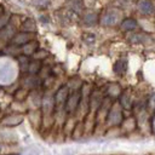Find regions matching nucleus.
I'll return each instance as SVG.
<instances>
[{
	"instance_id": "1",
	"label": "nucleus",
	"mask_w": 155,
	"mask_h": 155,
	"mask_svg": "<svg viewBox=\"0 0 155 155\" xmlns=\"http://www.w3.org/2000/svg\"><path fill=\"white\" fill-rule=\"evenodd\" d=\"M13 75V64L7 59L0 61V81H8Z\"/></svg>"
},
{
	"instance_id": "2",
	"label": "nucleus",
	"mask_w": 155,
	"mask_h": 155,
	"mask_svg": "<svg viewBox=\"0 0 155 155\" xmlns=\"http://www.w3.org/2000/svg\"><path fill=\"white\" fill-rule=\"evenodd\" d=\"M80 96H81V93L78 92V91H75V92H73L71 94L68 96V99H67V102H65V110H67L68 113H74V111L78 109L79 102H80V99H81Z\"/></svg>"
},
{
	"instance_id": "3",
	"label": "nucleus",
	"mask_w": 155,
	"mask_h": 155,
	"mask_svg": "<svg viewBox=\"0 0 155 155\" xmlns=\"http://www.w3.org/2000/svg\"><path fill=\"white\" fill-rule=\"evenodd\" d=\"M68 96H69V88H68V86L61 87V88L56 92V94H54V97H53L54 105L58 107V108L63 107V104H65V102H67V99H68Z\"/></svg>"
},
{
	"instance_id": "4",
	"label": "nucleus",
	"mask_w": 155,
	"mask_h": 155,
	"mask_svg": "<svg viewBox=\"0 0 155 155\" xmlns=\"http://www.w3.org/2000/svg\"><path fill=\"white\" fill-rule=\"evenodd\" d=\"M34 33H25V31H21V33H18V34H15V36L11 39V44L12 45H17V46H19V45H24V44H27V42H29V41H31V39L34 38Z\"/></svg>"
},
{
	"instance_id": "5",
	"label": "nucleus",
	"mask_w": 155,
	"mask_h": 155,
	"mask_svg": "<svg viewBox=\"0 0 155 155\" xmlns=\"http://www.w3.org/2000/svg\"><path fill=\"white\" fill-rule=\"evenodd\" d=\"M22 52L24 53V56H29V54H34L38 50H39V42L35 40H31L27 44H24L22 46Z\"/></svg>"
},
{
	"instance_id": "6",
	"label": "nucleus",
	"mask_w": 155,
	"mask_h": 155,
	"mask_svg": "<svg viewBox=\"0 0 155 155\" xmlns=\"http://www.w3.org/2000/svg\"><path fill=\"white\" fill-rule=\"evenodd\" d=\"M40 85V79L36 78L35 75H30V76H27L24 80H23V87L27 90V88H35V87H39Z\"/></svg>"
},
{
	"instance_id": "7",
	"label": "nucleus",
	"mask_w": 155,
	"mask_h": 155,
	"mask_svg": "<svg viewBox=\"0 0 155 155\" xmlns=\"http://www.w3.org/2000/svg\"><path fill=\"white\" fill-rule=\"evenodd\" d=\"M138 10L144 15H149L154 11V5L149 0H140L138 2Z\"/></svg>"
},
{
	"instance_id": "8",
	"label": "nucleus",
	"mask_w": 155,
	"mask_h": 155,
	"mask_svg": "<svg viewBox=\"0 0 155 155\" xmlns=\"http://www.w3.org/2000/svg\"><path fill=\"white\" fill-rule=\"evenodd\" d=\"M15 27L13 25H10V24H6L1 30H0V39L1 40H10L15 36Z\"/></svg>"
},
{
	"instance_id": "9",
	"label": "nucleus",
	"mask_w": 155,
	"mask_h": 155,
	"mask_svg": "<svg viewBox=\"0 0 155 155\" xmlns=\"http://www.w3.org/2000/svg\"><path fill=\"white\" fill-rule=\"evenodd\" d=\"M117 18H119V15L115 11H108L105 13V16L103 17V24H105V25H114L117 22Z\"/></svg>"
},
{
	"instance_id": "10",
	"label": "nucleus",
	"mask_w": 155,
	"mask_h": 155,
	"mask_svg": "<svg viewBox=\"0 0 155 155\" xmlns=\"http://www.w3.org/2000/svg\"><path fill=\"white\" fill-rule=\"evenodd\" d=\"M17 61H18V67H19V71L22 73H28V68H29V58L27 56H18L17 57Z\"/></svg>"
},
{
	"instance_id": "11",
	"label": "nucleus",
	"mask_w": 155,
	"mask_h": 155,
	"mask_svg": "<svg viewBox=\"0 0 155 155\" xmlns=\"http://www.w3.org/2000/svg\"><path fill=\"white\" fill-rule=\"evenodd\" d=\"M21 30L25 33H35V23L33 19H25L24 23L21 25Z\"/></svg>"
},
{
	"instance_id": "12",
	"label": "nucleus",
	"mask_w": 155,
	"mask_h": 155,
	"mask_svg": "<svg viewBox=\"0 0 155 155\" xmlns=\"http://www.w3.org/2000/svg\"><path fill=\"white\" fill-rule=\"evenodd\" d=\"M40 70H41V63H40V61H31L30 63H29V68H28V73L30 74V75H35L36 73H40Z\"/></svg>"
},
{
	"instance_id": "13",
	"label": "nucleus",
	"mask_w": 155,
	"mask_h": 155,
	"mask_svg": "<svg viewBox=\"0 0 155 155\" xmlns=\"http://www.w3.org/2000/svg\"><path fill=\"white\" fill-rule=\"evenodd\" d=\"M22 121V116L19 115H12V116H7L6 119H4L1 121L2 125H10V126H13V125H17Z\"/></svg>"
},
{
	"instance_id": "14",
	"label": "nucleus",
	"mask_w": 155,
	"mask_h": 155,
	"mask_svg": "<svg viewBox=\"0 0 155 155\" xmlns=\"http://www.w3.org/2000/svg\"><path fill=\"white\" fill-rule=\"evenodd\" d=\"M137 27V22L132 18H127L121 23V29L124 30H133Z\"/></svg>"
},
{
	"instance_id": "15",
	"label": "nucleus",
	"mask_w": 155,
	"mask_h": 155,
	"mask_svg": "<svg viewBox=\"0 0 155 155\" xmlns=\"http://www.w3.org/2000/svg\"><path fill=\"white\" fill-rule=\"evenodd\" d=\"M114 70H115V73L119 74V75L124 74V71L126 70V62H125V61H117V62L115 63V65H114Z\"/></svg>"
},
{
	"instance_id": "16",
	"label": "nucleus",
	"mask_w": 155,
	"mask_h": 155,
	"mask_svg": "<svg viewBox=\"0 0 155 155\" xmlns=\"http://www.w3.org/2000/svg\"><path fill=\"white\" fill-rule=\"evenodd\" d=\"M34 58H35V61H39V59H42V58H45L46 56H47V52L46 51H44V50H38L34 54Z\"/></svg>"
},
{
	"instance_id": "17",
	"label": "nucleus",
	"mask_w": 155,
	"mask_h": 155,
	"mask_svg": "<svg viewBox=\"0 0 155 155\" xmlns=\"http://www.w3.org/2000/svg\"><path fill=\"white\" fill-rule=\"evenodd\" d=\"M75 153H76V149H73V148L63 149V155H75Z\"/></svg>"
},
{
	"instance_id": "18",
	"label": "nucleus",
	"mask_w": 155,
	"mask_h": 155,
	"mask_svg": "<svg viewBox=\"0 0 155 155\" xmlns=\"http://www.w3.org/2000/svg\"><path fill=\"white\" fill-rule=\"evenodd\" d=\"M7 24V17L6 16H1L0 17V30Z\"/></svg>"
},
{
	"instance_id": "19",
	"label": "nucleus",
	"mask_w": 155,
	"mask_h": 155,
	"mask_svg": "<svg viewBox=\"0 0 155 155\" xmlns=\"http://www.w3.org/2000/svg\"><path fill=\"white\" fill-rule=\"evenodd\" d=\"M93 18H96V15H88V16L86 17V22H87V23H93V22H94Z\"/></svg>"
},
{
	"instance_id": "20",
	"label": "nucleus",
	"mask_w": 155,
	"mask_h": 155,
	"mask_svg": "<svg viewBox=\"0 0 155 155\" xmlns=\"http://www.w3.org/2000/svg\"><path fill=\"white\" fill-rule=\"evenodd\" d=\"M2 15H4V7H2L1 5H0V17H1Z\"/></svg>"
},
{
	"instance_id": "21",
	"label": "nucleus",
	"mask_w": 155,
	"mask_h": 155,
	"mask_svg": "<svg viewBox=\"0 0 155 155\" xmlns=\"http://www.w3.org/2000/svg\"><path fill=\"white\" fill-rule=\"evenodd\" d=\"M0 151H1V147H0Z\"/></svg>"
}]
</instances>
